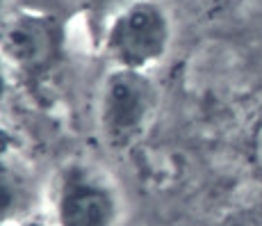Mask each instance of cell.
<instances>
[{
    "label": "cell",
    "instance_id": "obj_1",
    "mask_svg": "<svg viewBox=\"0 0 262 226\" xmlns=\"http://www.w3.org/2000/svg\"><path fill=\"white\" fill-rule=\"evenodd\" d=\"M160 94L146 71L107 67L96 89V128L107 147L130 149L155 121Z\"/></svg>",
    "mask_w": 262,
    "mask_h": 226
},
{
    "label": "cell",
    "instance_id": "obj_2",
    "mask_svg": "<svg viewBox=\"0 0 262 226\" xmlns=\"http://www.w3.org/2000/svg\"><path fill=\"white\" fill-rule=\"evenodd\" d=\"M173 44V21L160 0H133L105 25L98 48L110 67L150 73Z\"/></svg>",
    "mask_w": 262,
    "mask_h": 226
},
{
    "label": "cell",
    "instance_id": "obj_3",
    "mask_svg": "<svg viewBox=\"0 0 262 226\" xmlns=\"http://www.w3.org/2000/svg\"><path fill=\"white\" fill-rule=\"evenodd\" d=\"M67 28L41 7H9L0 16V57L23 75L50 73L64 55Z\"/></svg>",
    "mask_w": 262,
    "mask_h": 226
},
{
    "label": "cell",
    "instance_id": "obj_4",
    "mask_svg": "<svg viewBox=\"0 0 262 226\" xmlns=\"http://www.w3.org/2000/svg\"><path fill=\"white\" fill-rule=\"evenodd\" d=\"M55 226H117L121 194L107 172L73 160L59 169L53 190Z\"/></svg>",
    "mask_w": 262,
    "mask_h": 226
},
{
    "label": "cell",
    "instance_id": "obj_5",
    "mask_svg": "<svg viewBox=\"0 0 262 226\" xmlns=\"http://www.w3.org/2000/svg\"><path fill=\"white\" fill-rule=\"evenodd\" d=\"M30 188L28 180L14 167L0 162V224L18 219L28 208Z\"/></svg>",
    "mask_w": 262,
    "mask_h": 226
},
{
    "label": "cell",
    "instance_id": "obj_6",
    "mask_svg": "<svg viewBox=\"0 0 262 226\" xmlns=\"http://www.w3.org/2000/svg\"><path fill=\"white\" fill-rule=\"evenodd\" d=\"M128 3H133V0H78L80 12H82L84 23H87L89 34H92L96 46L100 42L105 25L112 21Z\"/></svg>",
    "mask_w": 262,
    "mask_h": 226
},
{
    "label": "cell",
    "instance_id": "obj_7",
    "mask_svg": "<svg viewBox=\"0 0 262 226\" xmlns=\"http://www.w3.org/2000/svg\"><path fill=\"white\" fill-rule=\"evenodd\" d=\"M251 158H253L255 169L262 174V117L253 128V137H251Z\"/></svg>",
    "mask_w": 262,
    "mask_h": 226
},
{
    "label": "cell",
    "instance_id": "obj_8",
    "mask_svg": "<svg viewBox=\"0 0 262 226\" xmlns=\"http://www.w3.org/2000/svg\"><path fill=\"white\" fill-rule=\"evenodd\" d=\"M3 57H0V98L5 96V75H3Z\"/></svg>",
    "mask_w": 262,
    "mask_h": 226
},
{
    "label": "cell",
    "instance_id": "obj_9",
    "mask_svg": "<svg viewBox=\"0 0 262 226\" xmlns=\"http://www.w3.org/2000/svg\"><path fill=\"white\" fill-rule=\"evenodd\" d=\"M9 7H12V0H0V16H3Z\"/></svg>",
    "mask_w": 262,
    "mask_h": 226
},
{
    "label": "cell",
    "instance_id": "obj_10",
    "mask_svg": "<svg viewBox=\"0 0 262 226\" xmlns=\"http://www.w3.org/2000/svg\"><path fill=\"white\" fill-rule=\"evenodd\" d=\"M18 226H43V224H34V222H25V224H18Z\"/></svg>",
    "mask_w": 262,
    "mask_h": 226
}]
</instances>
